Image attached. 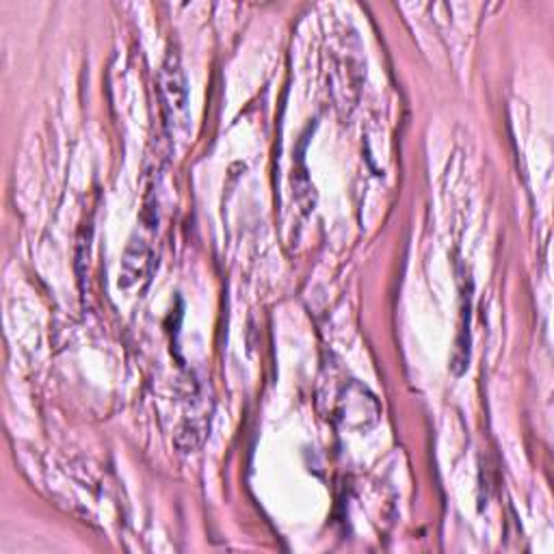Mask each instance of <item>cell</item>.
Wrapping results in <instances>:
<instances>
[{"label": "cell", "mask_w": 554, "mask_h": 554, "mask_svg": "<svg viewBox=\"0 0 554 554\" xmlns=\"http://www.w3.org/2000/svg\"><path fill=\"white\" fill-rule=\"evenodd\" d=\"M150 265H152V254H150L148 245L143 241H132L126 247V254L122 260V277L120 286H131L132 282L148 276Z\"/></svg>", "instance_id": "cell-2"}, {"label": "cell", "mask_w": 554, "mask_h": 554, "mask_svg": "<svg viewBox=\"0 0 554 554\" xmlns=\"http://www.w3.org/2000/svg\"><path fill=\"white\" fill-rule=\"evenodd\" d=\"M468 362H470V293H464L459 333H457L453 355H450V368L455 375H461L468 368Z\"/></svg>", "instance_id": "cell-3"}, {"label": "cell", "mask_w": 554, "mask_h": 554, "mask_svg": "<svg viewBox=\"0 0 554 554\" xmlns=\"http://www.w3.org/2000/svg\"><path fill=\"white\" fill-rule=\"evenodd\" d=\"M377 403L368 392L362 390L359 392V401L353 403L351 395L347 392V396L341 399V421L347 422L349 427H368V424H375L379 418V412H366V405H373Z\"/></svg>", "instance_id": "cell-4"}, {"label": "cell", "mask_w": 554, "mask_h": 554, "mask_svg": "<svg viewBox=\"0 0 554 554\" xmlns=\"http://www.w3.org/2000/svg\"><path fill=\"white\" fill-rule=\"evenodd\" d=\"M160 91H163L165 109L169 111L171 123H186L189 120V89H186L185 74L176 57H167L163 72H160Z\"/></svg>", "instance_id": "cell-1"}]
</instances>
